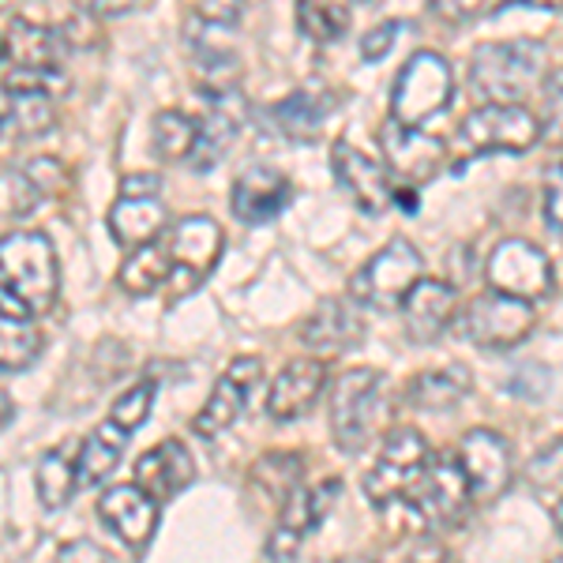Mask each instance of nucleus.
Masks as SVG:
<instances>
[{"label":"nucleus","instance_id":"18","mask_svg":"<svg viewBox=\"0 0 563 563\" xmlns=\"http://www.w3.org/2000/svg\"><path fill=\"white\" fill-rule=\"evenodd\" d=\"M60 60H65V42L53 26L12 20L0 34V68L26 71V76H65Z\"/></svg>","mask_w":563,"mask_h":563},{"label":"nucleus","instance_id":"40","mask_svg":"<svg viewBox=\"0 0 563 563\" xmlns=\"http://www.w3.org/2000/svg\"><path fill=\"white\" fill-rule=\"evenodd\" d=\"M244 12V0H199L196 15L207 23H218V26H233L241 20Z\"/></svg>","mask_w":563,"mask_h":563},{"label":"nucleus","instance_id":"46","mask_svg":"<svg viewBox=\"0 0 563 563\" xmlns=\"http://www.w3.org/2000/svg\"><path fill=\"white\" fill-rule=\"evenodd\" d=\"M443 560V549L435 541H421L413 549V563H440Z\"/></svg>","mask_w":563,"mask_h":563},{"label":"nucleus","instance_id":"45","mask_svg":"<svg viewBox=\"0 0 563 563\" xmlns=\"http://www.w3.org/2000/svg\"><path fill=\"white\" fill-rule=\"evenodd\" d=\"M435 8H440L448 20H466V15H474L481 8V0H435Z\"/></svg>","mask_w":563,"mask_h":563},{"label":"nucleus","instance_id":"14","mask_svg":"<svg viewBox=\"0 0 563 563\" xmlns=\"http://www.w3.org/2000/svg\"><path fill=\"white\" fill-rule=\"evenodd\" d=\"M459 466L466 474L470 499H496L507 493L515 477V462L507 440L493 429H470L455 448Z\"/></svg>","mask_w":563,"mask_h":563},{"label":"nucleus","instance_id":"1","mask_svg":"<svg viewBox=\"0 0 563 563\" xmlns=\"http://www.w3.org/2000/svg\"><path fill=\"white\" fill-rule=\"evenodd\" d=\"M60 294L57 252L45 233L15 230L0 238V312L38 320Z\"/></svg>","mask_w":563,"mask_h":563},{"label":"nucleus","instance_id":"30","mask_svg":"<svg viewBox=\"0 0 563 563\" xmlns=\"http://www.w3.org/2000/svg\"><path fill=\"white\" fill-rule=\"evenodd\" d=\"M76 451H79V443H57V448H49L38 459V470H34V493H38L42 507H49V511L68 507V499L76 496V488H79Z\"/></svg>","mask_w":563,"mask_h":563},{"label":"nucleus","instance_id":"6","mask_svg":"<svg viewBox=\"0 0 563 563\" xmlns=\"http://www.w3.org/2000/svg\"><path fill=\"white\" fill-rule=\"evenodd\" d=\"M421 271H424L421 252H417L406 238H395V241H387L384 249L357 271V275H353L350 297L361 308L390 312V308L402 305V297L410 294V286L421 278Z\"/></svg>","mask_w":563,"mask_h":563},{"label":"nucleus","instance_id":"9","mask_svg":"<svg viewBox=\"0 0 563 563\" xmlns=\"http://www.w3.org/2000/svg\"><path fill=\"white\" fill-rule=\"evenodd\" d=\"M429 455H432L429 440H424L417 429H390L384 448H379L376 466H372L365 474V481H361L365 499L376 507L402 504Z\"/></svg>","mask_w":563,"mask_h":563},{"label":"nucleus","instance_id":"41","mask_svg":"<svg viewBox=\"0 0 563 563\" xmlns=\"http://www.w3.org/2000/svg\"><path fill=\"white\" fill-rule=\"evenodd\" d=\"M57 563H109V556L102 544H95V541H68V544H60Z\"/></svg>","mask_w":563,"mask_h":563},{"label":"nucleus","instance_id":"48","mask_svg":"<svg viewBox=\"0 0 563 563\" xmlns=\"http://www.w3.org/2000/svg\"><path fill=\"white\" fill-rule=\"evenodd\" d=\"M320 563H376L372 556H342V560H320Z\"/></svg>","mask_w":563,"mask_h":563},{"label":"nucleus","instance_id":"10","mask_svg":"<svg viewBox=\"0 0 563 563\" xmlns=\"http://www.w3.org/2000/svg\"><path fill=\"white\" fill-rule=\"evenodd\" d=\"M485 278H488V289H496V294L519 297V301L533 305L552 294L556 271H552V260L544 256L538 244H530L522 238H507L488 252Z\"/></svg>","mask_w":563,"mask_h":563},{"label":"nucleus","instance_id":"4","mask_svg":"<svg viewBox=\"0 0 563 563\" xmlns=\"http://www.w3.org/2000/svg\"><path fill=\"white\" fill-rule=\"evenodd\" d=\"M68 90L65 76H26L0 68V135L38 140L57 124V98Z\"/></svg>","mask_w":563,"mask_h":563},{"label":"nucleus","instance_id":"29","mask_svg":"<svg viewBox=\"0 0 563 563\" xmlns=\"http://www.w3.org/2000/svg\"><path fill=\"white\" fill-rule=\"evenodd\" d=\"M129 440H132V432H124L121 424H113L106 417L76 451L79 485H102V481L121 466L124 451H129Z\"/></svg>","mask_w":563,"mask_h":563},{"label":"nucleus","instance_id":"36","mask_svg":"<svg viewBox=\"0 0 563 563\" xmlns=\"http://www.w3.org/2000/svg\"><path fill=\"white\" fill-rule=\"evenodd\" d=\"M196 135H199V121L180 113V109H162V113L154 117L151 143H154V151H158V158L185 162L196 147Z\"/></svg>","mask_w":563,"mask_h":563},{"label":"nucleus","instance_id":"43","mask_svg":"<svg viewBox=\"0 0 563 563\" xmlns=\"http://www.w3.org/2000/svg\"><path fill=\"white\" fill-rule=\"evenodd\" d=\"M544 225L560 233V169H552V185L544 188Z\"/></svg>","mask_w":563,"mask_h":563},{"label":"nucleus","instance_id":"28","mask_svg":"<svg viewBox=\"0 0 563 563\" xmlns=\"http://www.w3.org/2000/svg\"><path fill=\"white\" fill-rule=\"evenodd\" d=\"M474 390V376H470L466 365H448V368H429V372H417L406 387V402L417 406V410H451L459 406L462 398Z\"/></svg>","mask_w":563,"mask_h":563},{"label":"nucleus","instance_id":"33","mask_svg":"<svg viewBox=\"0 0 563 563\" xmlns=\"http://www.w3.org/2000/svg\"><path fill=\"white\" fill-rule=\"evenodd\" d=\"M301 477H305L301 451H271V455H263L256 466H252V485H256V493H263L267 499H278V504L301 485Z\"/></svg>","mask_w":563,"mask_h":563},{"label":"nucleus","instance_id":"19","mask_svg":"<svg viewBox=\"0 0 563 563\" xmlns=\"http://www.w3.org/2000/svg\"><path fill=\"white\" fill-rule=\"evenodd\" d=\"M260 372H263L260 357L233 361V365L222 372V379L214 384L211 398L203 402V410L196 413L192 432L203 435V440H211V435L230 429V424L244 413V406H249L252 390H256V384H260Z\"/></svg>","mask_w":563,"mask_h":563},{"label":"nucleus","instance_id":"44","mask_svg":"<svg viewBox=\"0 0 563 563\" xmlns=\"http://www.w3.org/2000/svg\"><path fill=\"white\" fill-rule=\"evenodd\" d=\"M121 196H162V180L154 174H132L124 177Z\"/></svg>","mask_w":563,"mask_h":563},{"label":"nucleus","instance_id":"25","mask_svg":"<svg viewBox=\"0 0 563 563\" xmlns=\"http://www.w3.org/2000/svg\"><path fill=\"white\" fill-rule=\"evenodd\" d=\"M166 249H169V260H174V271L185 267L192 278H203L218 263V252H222V230H218V222L207 214L180 218L174 230H169Z\"/></svg>","mask_w":563,"mask_h":563},{"label":"nucleus","instance_id":"20","mask_svg":"<svg viewBox=\"0 0 563 563\" xmlns=\"http://www.w3.org/2000/svg\"><path fill=\"white\" fill-rule=\"evenodd\" d=\"M398 312H402L406 334H410L413 342H421V346H429V342H435L455 323L459 294H455V286H448V282H440V278H417L410 286V294L402 297V305H398Z\"/></svg>","mask_w":563,"mask_h":563},{"label":"nucleus","instance_id":"16","mask_svg":"<svg viewBox=\"0 0 563 563\" xmlns=\"http://www.w3.org/2000/svg\"><path fill=\"white\" fill-rule=\"evenodd\" d=\"M379 147H384L387 158V174H398L410 185H421V180H432L448 162V143L440 135L424 132V129H410V124L387 121L379 129Z\"/></svg>","mask_w":563,"mask_h":563},{"label":"nucleus","instance_id":"42","mask_svg":"<svg viewBox=\"0 0 563 563\" xmlns=\"http://www.w3.org/2000/svg\"><path fill=\"white\" fill-rule=\"evenodd\" d=\"M79 12H87L90 20H102V15H124L132 12L140 0H76Z\"/></svg>","mask_w":563,"mask_h":563},{"label":"nucleus","instance_id":"32","mask_svg":"<svg viewBox=\"0 0 563 563\" xmlns=\"http://www.w3.org/2000/svg\"><path fill=\"white\" fill-rule=\"evenodd\" d=\"M174 275V260H169V249L162 241H147L140 249H132V256L124 260L121 267V286L129 294L143 297V294H154L162 282H169Z\"/></svg>","mask_w":563,"mask_h":563},{"label":"nucleus","instance_id":"15","mask_svg":"<svg viewBox=\"0 0 563 563\" xmlns=\"http://www.w3.org/2000/svg\"><path fill=\"white\" fill-rule=\"evenodd\" d=\"M331 174L339 180L342 192H346L365 214H384L387 207L395 203V185H390V174L384 169V162H376L372 154H365L357 143H350V140L334 143Z\"/></svg>","mask_w":563,"mask_h":563},{"label":"nucleus","instance_id":"5","mask_svg":"<svg viewBox=\"0 0 563 563\" xmlns=\"http://www.w3.org/2000/svg\"><path fill=\"white\" fill-rule=\"evenodd\" d=\"M451 90H455V76H451L448 60L432 49L413 53L398 71L395 90H390V121L424 129L432 117H440L448 109Z\"/></svg>","mask_w":563,"mask_h":563},{"label":"nucleus","instance_id":"37","mask_svg":"<svg viewBox=\"0 0 563 563\" xmlns=\"http://www.w3.org/2000/svg\"><path fill=\"white\" fill-rule=\"evenodd\" d=\"M151 410H154V384L151 379H143V384L129 387L121 398H117L113 410H109V421L121 424L124 432H135L151 417Z\"/></svg>","mask_w":563,"mask_h":563},{"label":"nucleus","instance_id":"2","mask_svg":"<svg viewBox=\"0 0 563 563\" xmlns=\"http://www.w3.org/2000/svg\"><path fill=\"white\" fill-rule=\"evenodd\" d=\"M390 379L376 368L342 372L331 395V435L339 451L357 455L390 424Z\"/></svg>","mask_w":563,"mask_h":563},{"label":"nucleus","instance_id":"24","mask_svg":"<svg viewBox=\"0 0 563 563\" xmlns=\"http://www.w3.org/2000/svg\"><path fill=\"white\" fill-rule=\"evenodd\" d=\"M196 477L192 455L180 440H162L158 448H151L147 455H140L132 470V485L140 493H147L154 504L162 499H174L180 488H188Z\"/></svg>","mask_w":563,"mask_h":563},{"label":"nucleus","instance_id":"26","mask_svg":"<svg viewBox=\"0 0 563 563\" xmlns=\"http://www.w3.org/2000/svg\"><path fill=\"white\" fill-rule=\"evenodd\" d=\"M166 222L169 214L162 207V196H121L109 207V233L124 249H140L147 241H158L166 233Z\"/></svg>","mask_w":563,"mask_h":563},{"label":"nucleus","instance_id":"17","mask_svg":"<svg viewBox=\"0 0 563 563\" xmlns=\"http://www.w3.org/2000/svg\"><path fill=\"white\" fill-rule=\"evenodd\" d=\"M365 339V312L353 297H323L301 323V346L320 357H339Z\"/></svg>","mask_w":563,"mask_h":563},{"label":"nucleus","instance_id":"34","mask_svg":"<svg viewBox=\"0 0 563 563\" xmlns=\"http://www.w3.org/2000/svg\"><path fill=\"white\" fill-rule=\"evenodd\" d=\"M297 23L316 45H331L350 31L346 0H297Z\"/></svg>","mask_w":563,"mask_h":563},{"label":"nucleus","instance_id":"38","mask_svg":"<svg viewBox=\"0 0 563 563\" xmlns=\"http://www.w3.org/2000/svg\"><path fill=\"white\" fill-rule=\"evenodd\" d=\"M23 169V177H26V185L34 188V196L45 199V196H60L68 188V174H65V166H60L57 158H26V166Z\"/></svg>","mask_w":563,"mask_h":563},{"label":"nucleus","instance_id":"27","mask_svg":"<svg viewBox=\"0 0 563 563\" xmlns=\"http://www.w3.org/2000/svg\"><path fill=\"white\" fill-rule=\"evenodd\" d=\"M238 95H225V98H211V113L199 121V135H196V147L188 154V166L192 169H211L218 158H225V151L233 147L244 121V106H233Z\"/></svg>","mask_w":563,"mask_h":563},{"label":"nucleus","instance_id":"49","mask_svg":"<svg viewBox=\"0 0 563 563\" xmlns=\"http://www.w3.org/2000/svg\"><path fill=\"white\" fill-rule=\"evenodd\" d=\"M15 4H20V0H0V8H4V12H8V8H15Z\"/></svg>","mask_w":563,"mask_h":563},{"label":"nucleus","instance_id":"47","mask_svg":"<svg viewBox=\"0 0 563 563\" xmlns=\"http://www.w3.org/2000/svg\"><path fill=\"white\" fill-rule=\"evenodd\" d=\"M8 421H12V398H8V390L0 387V429H4Z\"/></svg>","mask_w":563,"mask_h":563},{"label":"nucleus","instance_id":"39","mask_svg":"<svg viewBox=\"0 0 563 563\" xmlns=\"http://www.w3.org/2000/svg\"><path fill=\"white\" fill-rule=\"evenodd\" d=\"M398 34H402V23H398V20L379 23L376 31H368L365 42H361V57H365V60H384L390 53V45L398 42Z\"/></svg>","mask_w":563,"mask_h":563},{"label":"nucleus","instance_id":"3","mask_svg":"<svg viewBox=\"0 0 563 563\" xmlns=\"http://www.w3.org/2000/svg\"><path fill=\"white\" fill-rule=\"evenodd\" d=\"M549 71V49L538 38L485 42L470 57V90L481 102H522Z\"/></svg>","mask_w":563,"mask_h":563},{"label":"nucleus","instance_id":"22","mask_svg":"<svg viewBox=\"0 0 563 563\" xmlns=\"http://www.w3.org/2000/svg\"><path fill=\"white\" fill-rule=\"evenodd\" d=\"M98 519L129 549H143L154 538V526H158V504L135 485H117L98 496Z\"/></svg>","mask_w":563,"mask_h":563},{"label":"nucleus","instance_id":"7","mask_svg":"<svg viewBox=\"0 0 563 563\" xmlns=\"http://www.w3.org/2000/svg\"><path fill=\"white\" fill-rule=\"evenodd\" d=\"M459 140L470 154H522L541 140V121L522 102H485L462 121Z\"/></svg>","mask_w":563,"mask_h":563},{"label":"nucleus","instance_id":"23","mask_svg":"<svg viewBox=\"0 0 563 563\" xmlns=\"http://www.w3.org/2000/svg\"><path fill=\"white\" fill-rule=\"evenodd\" d=\"M323 384H327L323 361H316V357L289 361L267 390V413L282 424L297 421V417H305L316 402H320Z\"/></svg>","mask_w":563,"mask_h":563},{"label":"nucleus","instance_id":"8","mask_svg":"<svg viewBox=\"0 0 563 563\" xmlns=\"http://www.w3.org/2000/svg\"><path fill=\"white\" fill-rule=\"evenodd\" d=\"M402 504H410L429 526H459L470 507V485L455 451H432Z\"/></svg>","mask_w":563,"mask_h":563},{"label":"nucleus","instance_id":"35","mask_svg":"<svg viewBox=\"0 0 563 563\" xmlns=\"http://www.w3.org/2000/svg\"><path fill=\"white\" fill-rule=\"evenodd\" d=\"M42 334L34 331L31 320L0 312V372H23L38 361Z\"/></svg>","mask_w":563,"mask_h":563},{"label":"nucleus","instance_id":"31","mask_svg":"<svg viewBox=\"0 0 563 563\" xmlns=\"http://www.w3.org/2000/svg\"><path fill=\"white\" fill-rule=\"evenodd\" d=\"M327 117H331V98L316 90H297L271 109V121L286 140H316Z\"/></svg>","mask_w":563,"mask_h":563},{"label":"nucleus","instance_id":"13","mask_svg":"<svg viewBox=\"0 0 563 563\" xmlns=\"http://www.w3.org/2000/svg\"><path fill=\"white\" fill-rule=\"evenodd\" d=\"M230 31L233 26L207 23V20H199V15H192L185 26L196 84L211 98L238 95V84H241V53H238V45H233Z\"/></svg>","mask_w":563,"mask_h":563},{"label":"nucleus","instance_id":"21","mask_svg":"<svg viewBox=\"0 0 563 563\" xmlns=\"http://www.w3.org/2000/svg\"><path fill=\"white\" fill-rule=\"evenodd\" d=\"M289 196H294V185H289L286 174H278L271 166H249L233 180L230 207L238 214V222L267 225L289 207Z\"/></svg>","mask_w":563,"mask_h":563},{"label":"nucleus","instance_id":"50","mask_svg":"<svg viewBox=\"0 0 563 563\" xmlns=\"http://www.w3.org/2000/svg\"><path fill=\"white\" fill-rule=\"evenodd\" d=\"M552 563H560V560H552Z\"/></svg>","mask_w":563,"mask_h":563},{"label":"nucleus","instance_id":"11","mask_svg":"<svg viewBox=\"0 0 563 563\" xmlns=\"http://www.w3.org/2000/svg\"><path fill=\"white\" fill-rule=\"evenodd\" d=\"M339 496H342V481L323 477L320 485H297L294 493L282 499L278 526L267 541V563H294L301 541L331 515Z\"/></svg>","mask_w":563,"mask_h":563},{"label":"nucleus","instance_id":"12","mask_svg":"<svg viewBox=\"0 0 563 563\" xmlns=\"http://www.w3.org/2000/svg\"><path fill=\"white\" fill-rule=\"evenodd\" d=\"M538 327V312H533L530 301H519V297L507 294H488L474 297L462 312V331L474 346L485 350H511L519 342L530 339V331Z\"/></svg>","mask_w":563,"mask_h":563}]
</instances>
